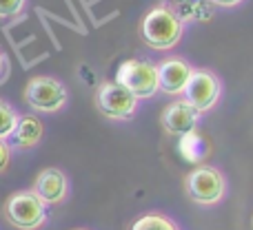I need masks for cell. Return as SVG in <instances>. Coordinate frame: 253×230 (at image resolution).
Masks as SVG:
<instances>
[{
    "label": "cell",
    "instance_id": "18",
    "mask_svg": "<svg viewBox=\"0 0 253 230\" xmlns=\"http://www.w3.org/2000/svg\"><path fill=\"white\" fill-rule=\"evenodd\" d=\"M209 2L220 9H236V7H240L245 0H209Z\"/></svg>",
    "mask_w": 253,
    "mask_h": 230
},
{
    "label": "cell",
    "instance_id": "16",
    "mask_svg": "<svg viewBox=\"0 0 253 230\" xmlns=\"http://www.w3.org/2000/svg\"><path fill=\"white\" fill-rule=\"evenodd\" d=\"M9 162H11V146H9L7 142H2V139H0V175L7 170Z\"/></svg>",
    "mask_w": 253,
    "mask_h": 230
},
{
    "label": "cell",
    "instance_id": "11",
    "mask_svg": "<svg viewBox=\"0 0 253 230\" xmlns=\"http://www.w3.org/2000/svg\"><path fill=\"white\" fill-rule=\"evenodd\" d=\"M42 135H44L42 120L34 113H27V115L18 117L16 131H13V135H11V144L18 151H29V148L38 146Z\"/></svg>",
    "mask_w": 253,
    "mask_h": 230
},
{
    "label": "cell",
    "instance_id": "12",
    "mask_svg": "<svg viewBox=\"0 0 253 230\" xmlns=\"http://www.w3.org/2000/svg\"><path fill=\"white\" fill-rule=\"evenodd\" d=\"M180 153L193 164H202L209 155V146H207L205 137H200V133L193 131V133H187L180 137Z\"/></svg>",
    "mask_w": 253,
    "mask_h": 230
},
{
    "label": "cell",
    "instance_id": "4",
    "mask_svg": "<svg viewBox=\"0 0 253 230\" xmlns=\"http://www.w3.org/2000/svg\"><path fill=\"white\" fill-rule=\"evenodd\" d=\"M116 82L123 84L126 91H131L138 100H149L160 91L158 82V66L151 60L131 58L125 60L116 71Z\"/></svg>",
    "mask_w": 253,
    "mask_h": 230
},
{
    "label": "cell",
    "instance_id": "5",
    "mask_svg": "<svg viewBox=\"0 0 253 230\" xmlns=\"http://www.w3.org/2000/svg\"><path fill=\"white\" fill-rule=\"evenodd\" d=\"M25 102L38 113H58L69 102V91L58 78L36 75L25 87Z\"/></svg>",
    "mask_w": 253,
    "mask_h": 230
},
{
    "label": "cell",
    "instance_id": "17",
    "mask_svg": "<svg viewBox=\"0 0 253 230\" xmlns=\"http://www.w3.org/2000/svg\"><path fill=\"white\" fill-rule=\"evenodd\" d=\"M9 71H11V65H9V58H7V53H4V49L0 47V84L7 82Z\"/></svg>",
    "mask_w": 253,
    "mask_h": 230
},
{
    "label": "cell",
    "instance_id": "2",
    "mask_svg": "<svg viewBox=\"0 0 253 230\" xmlns=\"http://www.w3.org/2000/svg\"><path fill=\"white\" fill-rule=\"evenodd\" d=\"M229 182L220 168L211 164H198L193 170H189L184 177V193L198 206H218L227 197Z\"/></svg>",
    "mask_w": 253,
    "mask_h": 230
},
{
    "label": "cell",
    "instance_id": "13",
    "mask_svg": "<svg viewBox=\"0 0 253 230\" xmlns=\"http://www.w3.org/2000/svg\"><path fill=\"white\" fill-rule=\"evenodd\" d=\"M131 230H182L173 217L165 213H144L131 224Z\"/></svg>",
    "mask_w": 253,
    "mask_h": 230
},
{
    "label": "cell",
    "instance_id": "10",
    "mask_svg": "<svg viewBox=\"0 0 253 230\" xmlns=\"http://www.w3.org/2000/svg\"><path fill=\"white\" fill-rule=\"evenodd\" d=\"M200 113L189 104L184 98H178L171 104H167V109L160 115V124L165 129V133L175 135V137H182L187 133L198 131V122H200Z\"/></svg>",
    "mask_w": 253,
    "mask_h": 230
},
{
    "label": "cell",
    "instance_id": "9",
    "mask_svg": "<svg viewBox=\"0 0 253 230\" xmlns=\"http://www.w3.org/2000/svg\"><path fill=\"white\" fill-rule=\"evenodd\" d=\"M31 191L42 199L44 206H58L69 197V177L65 175V170L56 168V166H49L42 168L34 179V188Z\"/></svg>",
    "mask_w": 253,
    "mask_h": 230
},
{
    "label": "cell",
    "instance_id": "19",
    "mask_svg": "<svg viewBox=\"0 0 253 230\" xmlns=\"http://www.w3.org/2000/svg\"><path fill=\"white\" fill-rule=\"evenodd\" d=\"M74 230H87V228H74Z\"/></svg>",
    "mask_w": 253,
    "mask_h": 230
},
{
    "label": "cell",
    "instance_id": "15",
    "mask_svg": "<svg viewBox=\"0 0 253 230\" xmlns=\"http://www.w3.org/2000/svg\"><path fill=\"white\" fill-rule=\"evenodd\" d=\"M27 7V0H0V20L18 18Z\"/></svg>",
    "mask_w": 253,
    "mask_h": 230
},
{
    "label": "cell",
    "instance_id": "8",
    "mask_svg": "<svg viewBox=\"0 0 253 230\" xmlns=\"http://www.w3.org/2000/svg\"><path fill=\"white\" fill-rule=\"evenodd\" d=\"M156 66H158L160 91L171 98H182V93H184V89H187L196 66L182 56H167L165 60H160Z\"/></svg>",
    "mask_w": 253,
    "mask_h": 230
},
{
    "label": "cell",
    "instance_id": "3",
    "mask_svg": "<svg viewBox=\"0 0 253 230\" xmlns=\"http://www.w3.org/2000/svg\"><path fill=\"white\" fill-rule=\"evenodd\" d=\"M2 215L16 230H40L47 224V206L31 188L11 193L2 206Z\"/></svg>",
    "mask_w": 253,
    "mask_h": 230
},
{
    "label": "cell",
    "instance_id": "14",
    "mask_svg": "<svg viewBox=\"0 0 253 230\" xmlns=\"http://www.w3.org/2000/svg\"><path fill=\"white\" fill-rule=\"evenodd\" d=\"M18 117H20V113H18L7 100L0 98V139H2V142L11 139L13 131H16V124H18Z\"/></svg>",
    "mask_w": 253,
    "mask_h": 230
},
{
    "label": "cell",
    "instance_id": "7",
    "mask_svg": "<svg viewBox=\"0 0 253 230\" xmlns=\"http://www.w3.org/2000/svg\"><path fill=\"white\" fill-rule=\"evenodd\" d=\"M182 98L198 111L200 115L209 113L218 106V102L222 100V80L218 73H213L211 69H202L196 66L191 73L187 89H184Z\"/></svg>",
    "mask_w": 253,
    "mask_h": 230
},
{
    "label": "cell",
    "instance_id": "1",
    "mask_svg": "<svg viewBox=\"0 0 253 230\" xmlns=\"http://www.w3.org/2000/svg\"><path fill=\"white\" fill-rule=\"evenodd\" d=\"M184 35V20L167 4H156L140 20V38L149 49L171 51Z\"/></svg>",
    "mask_w": 253,
    "mask_h": 230
},
{
    "label": "cell",
    "instance_id": "6",
    "mask_svg": "<svg viewBox=\"0 0 253 230\" xmlns=\"http://www.w3.org/2000/svg\"><path fill=\"white\" fill-rule=\"evenodd\" d=\"M140 100L131 91H126L123 84L116 80L102 82L96 89V109L100 111L107 120L114 122H129L138 113Z\"/></svg>",
    "mask_w": 253,
    "mask_h": 230
}]
</instances>
